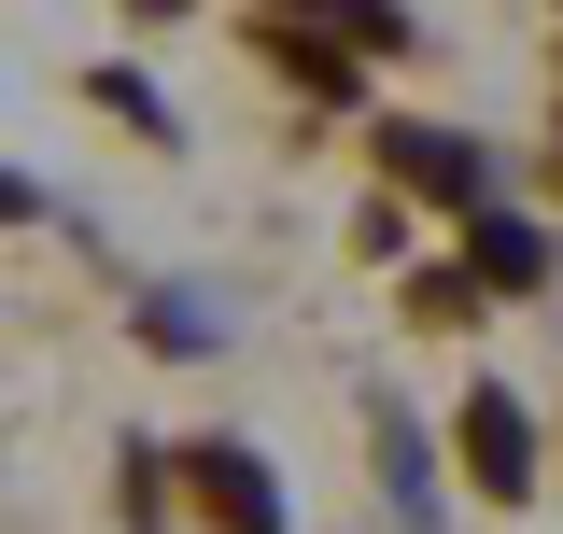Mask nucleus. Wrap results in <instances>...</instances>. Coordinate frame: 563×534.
Here are the masks:
<instances>
[{
  "mask_svg": "<svg viewBox=\"0 0 563 534\" xmlns=\"http://www.w3.org/2000/svg\"><path fill=\"white\" fill-rule=\"evenodd\" d=\"M141 337L198 366V352H225V310H211V296H155V310H141Z\"/></svg>",
  "mask_w": 563,
  "mask_h": 534,
  "instance_id": "6",
  "label": "nucleus"
},
{
  "mask_svg": "<svg viewBox=\"0 0 563 534\" xmlns=\"http://www.w3.org/2000/svg\"><path fill=\"white\" fill-rule=\"evenodd\" d=\"M282 29H324V43H409L395 29V0H268Z\"/></svg>",
  "mask_w": 563,
  "mask_h": 534,
  "instance_id": "5",
  "label": "nucleus"
},
{
  "mask_svg": "<svg viewBox=\"0 0 563 534\" xmlns=\"http://www.w3.org/2000/svg\"><path fill=\"white\" fill-rule=\"evenodd\" d=\"M465 254H479V281H507V296H521V281H536V267H550V240H536V225H521V211H465Z\"/></svg>",
  "mask_w": 563,
  "mask_h": 534,
  "instance_id": "4",
  "label": "nucleus"
},
{
  "mask_svg": "<svg viewBox=\"0 0 563 534\" xmlns=\"http://www.w3.org/2000/svg\"><path fill=\"white\" fill-rule=\"evenodd\" d=\"M380 478H395V507H437V465H422V436H409V408H380Z\"/></svg>",
  "mask_w": 563,
  "mask_h": 534,
  "instance_id": "7",
  "label": "nucleus"
},
{
  "mask_svg": "<svg viewBox=\"0 0 563 534\" xmlns=\"http://www.w3.org/2000/svg\"><path fill=\"white\" fill-rule=\"evenodd\" d=\"M169 478L198 492V521H211V534H282V478L254 465L240 436H184V450H169Z\"/></svg>",
  "mask_w": 563,
  "mask_h": 534,
  "instance_id": "1",
  "label": "nucleus"
},
{
  "mask_svg": "<svg viewBox=\"0 0 563 534\" xmlns=\"http://www.w3.org/2000/svg\"><path fill=\"white\" fill-rule=\"evenodd\" d=\"M465 478H479V492H536V422H521L507 380L465 394Z\"/></svg>",
  "mask_w": 563,
  "mask_h": 534,
  "instance_id": "3",
  "label": "nucleus"
},
{
  "mask_svg": "<svg viewBox=\"0 0 563 534\" xmlns=\"http://www.w3.org/2000/svg\"><path fill=\"white\" fill-rule=\"evenodd\" d=\"M380 169H395L409 198H451V211L493 198V155H479V141H451V127H380Z\"/></svg>",
  "mask_w": 563,
  "mask_h": 534,
  "instance_id": "2",
  "label": "nucleus"
}]
</instances>
